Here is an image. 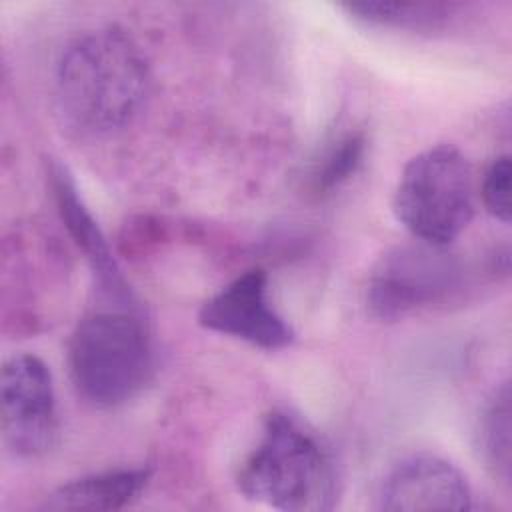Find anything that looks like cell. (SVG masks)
I'll use <instances>...</instances> for the list:
<instances>
[{
	"mask_svg": "<svg viewBox=\"0 0 512 512\" xmlns=\"http://www.w3.org/2000/svg\"><path fill=\"white\" fill-rule=\"evenodd\" d=\"M150 70L140 46L118 26L76 36L54 72V104L76 136L100 138L126 128L142 110Z\"/></svg>",
	"mask_w": 512,
	"mask_h": 512,
	"instance_id": "cell-1",
	"label": "cell"
},
{
	"mask_svg": "<svg viewBox=\"0 0 512 512\" xmlns=\"http://www.w3.org/2000/svg\"><path fill=\"white\" fill-rule=\"evenodd\" d=\"M236 486L248 500L284 512H326L338 498L330 450L286 410L264 418L256 446L238 468Z\"/></svg>",
	"mask_w": 512,
	"mask_h": 512,
	"instance_id": "cell-2",
	"label": "cell"
},
{
	"mask_svg": "<svg viewBox=\"0 0 512 512\" xmlns=\"http://www.w3.org/2000/svg\"><path fill=\"white\" fill-rule=\"evenodd\" d=\"M68 370L76 392L96 408L136 398L154 374V342L136 302L100 300L68 340Z\"/></svg>",
	"mask_w": 512,
	"mask_h": 512,
	"instance_id": "cell-3",
	"label": "cell"
},
{
	"mask_svg": "<svg viewBox=\"0 0 512 512\" xmlns=\"http://www.w3.org/2000/svg\"><path fill=\"white\" fill-rule=\"evenodd\" d=\"M474 172L452 144L430 146L412 156L394 188L392 212L414 240L452 244L474 216Z\"/></svg>",
	"mask_w": 512,
	"mask_h": 512,
	"instance_id": "cell-4",
	"label": "cell"
},
{
	"mask_svg": "<svg viewBox=\"0 0 512 512\" xmlns=\"http://www.w3.org/2000/svg\"><path fill=\"white\" fill-rule=\"evenodd\" d=\"M468 280L464 260L448 246L420 240L398 244L374 262L366 306L376 320L396 322L458 300Z\"/></svg>",
	"mask_w": 512,
	"mask_h": 512,
	"instance_id": "cell-5",
	"label": "cell"
},
{
	"mask_svg": "<svg viewBox=\"0 0 512 512\" xmlns=\"http://www.w3.org/2000/svg\"><path fill=\"white\" fill-rule=\"evenodd\" d=\"M0 430L4 446L16 458L44 456L58 440L52 374L34 354H16L2 368Z\"/></svg>",
	"mask_w": 512,
	"mask_h": 512,
	"instance_id": "cell-6",
	"label": "cell"
},
{
	"mask_svg": "<svg viewBox=\"0 0 512 512\" xmlns=\"http://www.w3.org/2000/svg\"><path fill=\"white\" fill-rule=\"evenodd\" d=\"M198 324L262 350L292 344L294 330L274 310L268 298V276L252 268L212 294L198 310Z\"/></svg>",
	"mask_w": 512,
	"mask_h": 512,
	"instance_id": "cell-7",
	"label": "cell"
},
{
	"mask_svg": "<svg viewBox=\"0 0 512 512\" xmlns=\"http://www.w3.org/2000/svg\"><path fill=\"white\" fill-rule=\"evenodd\" d=\"M472 488L466 476L436 454H412L400 460L380 482L376 508L382 512L470 510Z\"/></svg>",
	"mask_w": 512,
	"mask_h": 512,
	"instance_id": "cell-8",
	"label": "cell"
},
{
	"mask_svg": "<svg viewBox=\"0 0 512 512\" xmlns=\"http://www.w3.org/2000/svg\"><path fill=\"white\" fill-rule=\"evenodd\" d=\"M48 176L58 214L70 238L76 242L92 270L98 298L108 302H136L126 278L122 276L112 256L106 236L102 234L98 222L78 194V186L72 174L60 162H52Z\"/></svg>",
	"mask_w": 512,
	"mask_h": 512,
	"instance_id": "cell-9",
	"label": "cell"
},
{
	"mask_svg": "<svg viewBox=\"0 0 512 512\" xmlns=\"http://www.w3.org/2000/svg\"><path fill=\"white\" fill-rule=\"evenodd\" d=\"M150 474L148 466H138L74 478L50 492L40 508L64 512L120 510L142 494Z\"/></svg>",
	"mask_w": 512,
	"mask_h": 512,
	"instance_id": "cell-10",
	"label": "cell"
},
{
	"mask_svg": "<svg viewBox=\"0 0 512 512\" xmlns=\"http://www.w3.org/2000/svg\"><path fill=\"white\" fill-rule=\"evenodd\" d=\"M344 10L374 26L400 30H436L454 20L462 6L456 2H350Z\"/></svg>",
	"mask_w": 512,
	"mask_h": 512,
	"instance_id": "cell-11",
	"label": "cell"
},
{
	"mask_svg": "<svg viewBox=\"0 0 512 512\" xmlns=\"http://www.w3.org/2000/svg\"><path fill=\"white\" fill-rule=\"evenodd\" d=\"M366 154V134L362 130H346L332 138L312 158L306 172V190L316 198L336 192L360 168Z\"/></svg>",
	"mask_w": 512,
	"mask_h": 512,
	"instance_id": "cell-12",
	"label": "cell"
},
{
	"mask_svg": "<svg viewBox=\"0 0 512 512\" xmlns=\"http://www.w3.org/2000/svg\"><path fill=\"white\" fill-rule=\"evenodd\" d=\"M478 450L496 480L510 482V390L502 384L478 420Z\"/></svg>",
	"mask_w": 512,
	"mask_h": 512,
	"instance_id": "cell-13",
	"label": "cell"
},
{
	"mask_svg": "<svg viewBox=\"0 0 512 512\" xmlns=\"http://www.w3.org/2000/svg\"><path fill=\"white\" fill-rule=\"evenodd\" d=\"M510 174V156L502 154L492 160L480 186L486 210L502 224L510 222Z\"/></svg>",
	"mask_w": 512,
	"mask_h": 512,
	"instance_id": "cell-14",
	"label": "cell"
}]
</instances>
